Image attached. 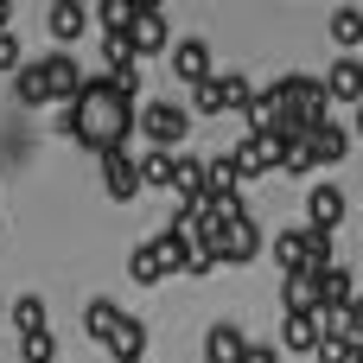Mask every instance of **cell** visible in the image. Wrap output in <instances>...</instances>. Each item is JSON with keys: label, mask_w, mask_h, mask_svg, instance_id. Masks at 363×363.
<instances>
[{"label": "cell", "mask_w": 363, "mask_h": 363, "mask_svg": "<svg viewBox=\"0 0 363 363\" xmlns=\"http://www.w3.org/2000/svg\"><path fill=\"white\" fill-rule=\"evenodd\" d=\"M134 134H147L153 147L172 153L191 134V108H179V102H134Z\"/></svg>", "instance_id": "obj_1"}, {"label": "cell", "mask_w": 363, "mask_h": 363, "mask_svg": "<svg viewBox=\"0 0 363 363\" xmlns=\"http://www.w3.org/2000/svg\"><path fill=\"white\" fill-rule=\"evenodd\" d=\"M211 249H217V268H242V262H255V255H262V230H255V217L223 223V230L211 236Z\"/></svg>", "instance_id": "obj_2"}, {"label": "cell", "mask_w": 363, "mask_h": 363, "mask_svg": "<svg viewBox=\"0 0 363 363\" xmlns=\"http://www.w3.org/2000/svg\"><path fill=\"white\" fill-rule=\"evenodd\" d=\"M96 160H102V191H108L115 204H128V198H140V166L128 160V147H102Z\"/></svg>", "instance_id": "obj_3"}, {"label": "cell", "mask_w": 363, "mask_h": 363, "mask_svg": "<svg viewBox=\"0 0 363 363\" xmlns=\"http://www.w3.org/2000/svg\"><path fill=\"white\" fill-rule=\"evenodd\" d=\"M306 153H313V166H338V160L351 153V128H338L332 115H319V121L306 128Z\"/></svg>", "instance_id": "obj_4"}, {"label": "cell", "mask_w": 363, "mask_h": 363, "mask_svg": "<svg viewBox=\"0 0 363 363\" xmlns=\"http://www.w3.org/2000/svg\"><path fill=\"white\" fill-rule=\"evenodd\" d=\"M38 70H45V96H51V102H70V96H77V83H83V64H77L70 51L38 57Z\"/></svg>", "instance_id": "obj_5"}, {"label": "cell", "mask_w": 363, "mask_h": 363, "mask_svg": "<svg viewBox=\"0 0 363 363\" xmlns=\"http://www.w3.org/2000/svg\"><path fill=\"white\" fill-rule=\"evenodd\" d=\"M128 45H134V57H160V51L172 45L166 13H134V19H128Z\"/></svg>", "instance_id": "obj_6"}, {"label": "cell", "mask_w": 363, "mask_h": 363, "mask_svg": "<svg viewBox=\"0 0 363 363\" xmlns=\"http://www.w3.org/2000/svg\"><path fill=\"white\" fill-rule=\"evenodd\" d=\"M319 83H325V96H332V102H363V57H351V51H345V57H338Z\"/></svg>", "instance_id": "obj_7"}, {"label": "cell", "mask_w": 363, "mask_h": 363, "mask_svg": "<svg viewBox=\"0 0 363 363\" xmlns=\"http://www.w3.org/2000/svg\"><path fill=\"white\" fill-rule=\"evenodd\" d=\"M45 26H51V38H57V45H77V38L89 32V6H83V0H51Z\"/></svg>", "instance_id": "obj_8"}, {"label": "cell", "mask_w": 363, "mask_h": 363, "mask_svg": "<svg viewBox=\"0 0 363 363\" xmlns=\"http://www.w3.org/2000/svg\"><path fill=\"white\" fill-rule=\"evenodd\" d=\"M172 77L179 83H204L211 77V45L204 38H179L172 45Z\"/></svg>", "instance_id": "obj_9"}, {"label": "cell", "mask_w": 363, "mask_h": 363, "mask_svg": "<svg viewBox=\"0 0 363 363\" xmlns=\"http://www.w3.org/2000/svg\"><path fill=\"white\" fill-rule=\"evenodd\" d=\"M306 223L313 230H338L345 223V191L338 185H313L306 191Z\"/></svg>", "instance_id": "obj_10"}, {"label": "cell", "mask_w": 363, "mask_h": 363, "mask_svg": "<svg viewBox=\"0 0 363 363\" xmlns=\"http://www.w3.org/2000/svg\"><path fill=\"white\" fill-rule=\"evenodd\" d=\"M102 351H108V357H115V363H140V357H147V325L121 313V325L108 332V345H102Z\"/></svg>", "instance_id": "obj_11"}, {"label": "cell", "mask_w": 363, "mask_h": 363, "mask_svg": "<svg viewBox=\"0 0 363 363\" xmlns=\"http://www.w3.org/2000/svg\"><path fill=\"white\" fill-rule=\"evenodd\" d=\"M179 204H198L204 198V160H191V153H172V185H166Z\"/></svg>", "instance_id": "obj_12"}, {"label": "cell", "mask_w": 363, "mask_h": 363, "mask_svg": "<svg viewBox=\"0 0 363 363\" xmlns=\"http://www.w3.org/2000/svg\"><path fill=\"white\" fill-rule=\"evenodd\" d=\"M281 300H287V313H319V306H325V300H319V274L294 268V274L281 281Z\"/></svg>", "instance_id": "obj_13"}, {"label": "cell", "mask_w": 363, "mask_h": 363, "mask_svg": "<svg viewBox=\"0 0 363 363\" xmlns=\"http://www.w3.org/2000/svg\"><path fill=\"white\" fill-rule=\"evenodd\" d=\"M242 121H249V134H274V128H281V96H274V89H255V96L242 102Z\"/></svg>", "instance_id": "obj_14"}, {"label": "cell", "mask_w": 363, "mask_h": 363, "mask_svg": "<svg viewBox=\"0 0 363 363\" xmlns=\"http://www.w3.org/2000/svg\"><path fill=\"white\" fill-rule=\"evenodd\" d=\"M313 345H319V319H313V313H287V325H281V351L313 357Z\"/></svg>", "instance_id": "obj_15"}, {"label": "cell", "mask_w": 363, "mask_h": 363, "mask_svg": "<svg viewBox=\"0 0 363 363\" xmlns=\"http://www.w3.org/2000/svg\"><path fill=\"white\" fill-rule=\"evenodd\" d=\"M249 351V338L236 332V325H211V338H204V363H242Z\"/></svg>", "instance_id": "obj_16"}, {"label": "cell", "mask_w": 363, "mask_h": 363, "mask_svg": "<svg viewBox=\"0 0 363 363\" xmlns=\"http://www.w3.org/2000/svg\"><path fill=\"white\" fill-rule=\"evenodd\" d=\"M128 274H134L140 287H160V281H172V274H166V262H160V249H153V236H147V242H134V255H128Z\"/></svg>", "instance_id": "obj_17"}, {"label": "cell", "mask_w": 363, "mask_h": 363, "mask_svg": "<svg viewBox=\"0 0 363 363\" xmlns=\"http://www.w3.org/2000/svg\"><path fill=\"white\" fill-rule=\"evenodd\" d=\"M325 262H338V255H332V230H313V223H306V230H300V268L319 274Z\"/></svg>", "instance_id": "obj_18"}, {"label": "cell", "mask_w": 363, "mask_h": 363, "mask_svg": "<svg viewBox=\"0 0 363 363\" xmlns=\"http://www.w3.org/2000/svg\"><path fill=\"white\" fill-rule=\"evenodd\" d=\"M351 294H357L351 268H345V262H325V268H319V300H325V306H345Z\"/></svg>", "instance_id": "obj_19"}, {"label": "cell", "mask_w": 363, "mask_h": 363, "mask_svg": "<svg viewBox=\"0 0 363 363\" xmlns=\"http://www.w3.org/2000/svg\"><path fill=\"white\" fill-rule=\"evenodd\" d=\"M325 32H332V45H338V51H357V45H363V6H338Z\"/></svg>", "instance_id": "obj_20"}, {"label": "cell", "mask_w": 363, "mask_h": 363, "mask_svg": "<svg viewBox=\"0 0 363 363\" xmlns=\"http://www.w3.org/2000/svg\"><path fill=\"white\" fill-rule=\"evenodd\" d=\"M13 89H19V102H26V108H45V102H51V96H45V70H38V57L13 70Z\"/></svg>", "instance_id": "obj_21"}, {"label": "cell", "mask_w": 363, "mask_h": 363, "mask_svg": "<svg viewBox=\"0 0 363 363\" xmlns=\"http://www.w3.org/2000/svg\"><path fill=\"white\" fill-rule=\"evenodd\" d=\"M153 249H160V262H166V274H185V262H191V242H185V236L172 230V223H166V230L153 236Z\"/></svg>", "instance_id": "obj_22"}, {"label": "cell", "mask_w": 363, "mask_h": 363, "mask_svg": "<svg viewBox=\"0 0 363 363\" xmlns=\"http://www.w3.org/2000/svg\"><path fill=\"white\" fill-rule=\"evenodd\" d=\"M121 325V306L115 300H89V313H83V332L96 338V345H108V332Z\"/></svg>", "instance_id": "obj_23"}, {"label": "cell", "mask_w": 363, "mask_h": 363, "mask_svg": "<svg viewBox=\"0 0 363 363\" xmlns=\"http://www.w3.org/2000/svg\"><path fill=\"white\" fill-rule=\"evenodd\" d=\"M6 325H13V332H38V325H45V300H38V294H19V300L6 306Z\"/></svg>", "instance_id": "obj_24"}, {"label": "cell", "mask_w": 363, "mask_h": 363, "mask_svg": "<svg viewBox=\"0 0 363 363\" xmlns=\"http://www.w3.org/2000/svg\"><path fill=\"white\" fill-rule=\"evenodd\" d=\"M19 363H57V338L38 325V332H19Z\"/></svg>", "instance_id": "obj_25"}, {"label": "cell", "mask_w": 363, "mask_h": 363, "mask_svg": "<svg viewBox=\"0 0 363 363\" xmlns=\"http://www.w3.org/2000/svg\"><path fill=\"white\" fill-rule=\"evenodd\" d=\"M102 64H108V70H140V57H134L128 32H102Z\"/></svg>", "instance_id": "obj_26"}, {"label": "cell", "mask_w": 363, "mask_h": 363, "mask_svg": "<svg viewBox=\"0 0 363 363\" xmlns=\"http://www.w3.org/2000/svg\"><path fill=\"white\" fill-rule=\"evenodd\" d=\"M191 115H223V83H217V70H211L204 83H191Z\"/></svg>", "instance_id": "obj_27"}, {"label": "cell", "mask_w": 363, "mask_h": 363, "mask_svg": "<svg viewBox=\"0 0 363 363\" xmlns=\"http://www.w3.org/2000/svg\"><path fill=\"white\" fill-rule=\"evenodd\" d=\"M134 166H140V191H147V185H172V153H166V147H153V153L134 160Z\"/></svg>", "instance_id": "obj_28"}, {"label": "cell", "mask_w": 363, "mask_h": 363, "mask_svg": "<svg viewBox=\"0 0 363 363\" xmlns=\"http://www.w3.org/2000/svg\"><path fill=\"white\" fill-rule=\"evenodd\" d=\"M357 357V338H319L313 345V363H351Z\"/></svg>", "instance_id": "obj_29"}, {"label": "cell", "mask_w": 363, "mask_h": 363, "mask_svg": "<svg viewBox=\"0 0 363 363\" xmlns=\"http://www.w3.org/2000/svg\"><path fill=\"white\" fill-rule=\"evenodd\" d=\"M217 83H223V115H242V102L255 96V89H249V77H236V70H230V77H217Z\"/></svg>", "instance_id": "obj_30"}, {"label": "cell", "mask_w": 363, "mask_h": 363, "mask_svg": "<svg viewBox=\"0 0 363 363\" xmlns=\"http://www.w3.org/2000/svg\"><path fill=\"white\" fill-rule=\"evenodd\" d=\"M274 268H281V274L300 268V230H281V236H274Z\"/></svg>", "instance_id": "obj_31"}, {"label": "cell", "mask_w": 363, "mask_h": 363, "mask_svg": "<svg viewBox=\"0 0 363 363\" xmlns=\"http://www.w3.org/2000/svg\"><path fill=\"white\" fill-rule=\"evenodd\" d=\"M96 19H102V32H128L134 6H128V0H96Z\"/></svg>", "instance_id": "obj_32"}, {"label": "cell", "mask_w": 363, "mask_h": 363, "mask_svg": "<svg viewBox=\"0 0 363 363\" xmlns=\"http://www.w3.org/2000/svg\"><path fill=\"white\" fill-rule=\"evenodd\" d=\"M19 64H26V57H19V32L6 26V32H0V70H19Z\"/></svg>", "instance_id": "obj_33"}, {"label": "cell", "mask_w": 363, "mask_h": 363, "mask_svg": "<svg viewBox=\"0 0 363 363\" xmlns=\"http://www.w3.org/2000/svg\"><path fill=\"white\" fill-rule=\"evenodd\" d=\"M242 363H281V345H249Z\"/></svg>", "instance_id": "obj_34"}, {"label": "cell", "mask_w": 363, "mask_h": 363, "mask_svg": "<svg viewBox=\"0 0 363 363\" xmlns=\"http://www.w3.org/2000/svg\"><path fill=\"white\" fill-rule=\"evenodd\" d=\"M128 6H134V13H160L166 0H128Z\"/></svg>", "instance_id": "obj_35"}, {"label": "cell", "mask_w": 363, "mask_h": 363, "mask_svg": "<svg viewBox=\"0 0 363 363\" xmlns=\"http://www.w3.org/2000/svg\"><path fill=\"white\" fill-rule=\"evenodd\" d=\"M6 26H13V0H0V32H6Z\"/></svg>", "instance_id": "obj_36"}, {"label": "cell", "mask_w": 363, "mask_h": 363, "mask_svg": "<svg viewBox=\"0 0 363 363\" xmlns=\"http://www.w3.org/2000/svg\"><path fill=\"white\" fill-rule=\"evenodd\" d=\"M357 140H363V102H357Z\"/></svg>", "instance_id": "obj_37"}, {"label": "cell", "mask_w": 363, "mask_h": 363, "mask_svg": "<svg viewBox=\"0 0 363 363\" xmlns=\"http://www.w3.org/2000/svg\"><path fill=\"white\" fill-rule=\"evenodd\" d=\"M351 363H363V345H357V357H351Z\"/></svg>", "instance_id": "obj_38"}, {"label": "cell", "mask_w": 363, "mask_h": 363, "mask_svg": "<svg viewBox=\"0 0 363 363\" xmlns=\"http://www.w3.org/2000/svg\"><path fill=\"white\" fill-rule=\"evenodd\" d=\"M0 319H6V300H0Z\"/></svg>", "instance_id": "obj_39"}]
</instances>
